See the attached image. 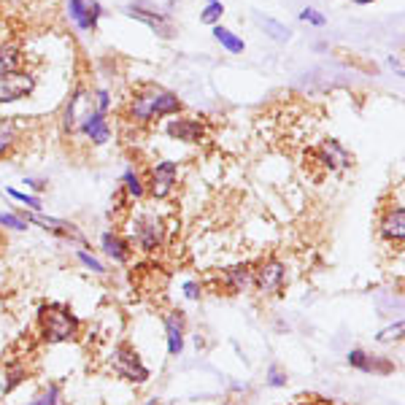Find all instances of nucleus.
I'll return each mask as SVG.
<instances>
[{
    "label": "nucleus",
    "instance_id": "0eeeda50",
    "mask_svg": "<svg viewBox=\"0 0 405 405\" xmlns=\"http://www.w3.org/2000/svg\"><path fill=\"white\" fill-rule=\"evenodd\" d=\"M124 11H127L130 17H135V20L146 22L154 33H160V36H165V38L173 36V24H170V20H168L162 11H157L154 6H149L146 0H135V3H130Z\"/></svg>",
    "mask_w": 405,
    "mask_h": 405
},
{
    "label": "nucleus",
    "instance_id": "1a4fd4ad",
    "mask_svg": "<svg viewBox=\"0 0 405 405\" xmlns=\"http://www.w3.org/2000/svg\"><path fill=\"white\" fill-rule=\"evenodd\" d=\"M254 284L260 286V292H279L284 286V265L279 260H270L263 267L254 270Z\"/></svg>",
    "mask_w": 405,
    "mask_h": 405
},
{
    "label": "nucleus",
    "instance_id": "5701e85b",
    "mask_svg": "<svg viewBox=\"0 0 405 405\" xmlns=\"http://www.w3.org/2000/svg\"><path fill=\"white\" fill-rule=\"evenodd\" d=\"M124 186H127L130 198H141V195H143V186H141L138 176H135L133 170H127V173H124Z\"/></svg>",
    "mask_w": 405,
    "mask_h": 405
},
{
    "label": "nucleus",
    "instance_id": "2eb2a0df",
    "mask_svg": "<svg viewBox=\"0 0 405 405\" xmlns=\"http://www.w3.org/2000/svg\"><path fill=\"white\" fill-rule=\"evenodd\" d=\"M224 279H227V286H230L233 292H241V289H246V286L254 284V267H249V265H235V267H230V270L224 273Z\"/></svg>",
    "mask_w": 405,
    "mask_h": 405
},
{
    "label": "nucleus",
    "instance_id": "b1692460",
    "mask_svg": "<svg viewBox=\"0 0 405 405\" xmlns=\"http://www.w3.org/2000/svg\"><path fill=\"white\" fill-rule=\"evenodd\" d=\"M8 195H11V198H17L20 202H24L27 208H33V211H40V200H38V198H33V195H24V192H20V189H8Z\"/></svg>",
    "mask_w": 405,
    "mask_h": 405
},
{
    "label": "nucleus",
    "instance_id": "c85d7f7f",
    "mask_svg": "<svg viewBox=\"0 0 405 405\" xmlns=\"http://www.w3.org/2000/svg\"><path fill=\"white\" fill-rule=\"evenodd\" d=\"M79 260H81V263H84V265H87L89 270H95V273H103V270H105V267H103V265L98 263L95 257H89L87 251H79Z\"/></svg>",
    "mask_w": 405,
    "mask_h": 405
},
{
    "label": "nucleus",
    "instance_id": "7ed1b4c3",
    "mask_svg": "<svg viewBox=\"0 0 405 405\" xmlns=\"http://www.w3.org/2000/svg\"><path fill=\"white\" fill-rule=\"evenodd\" d=\"M133 241H135V246L143 249V251L160 249L162 241H165V224H162L160 216H152V214L138 216V219L133 222Z\"/></svg>",
    "mask_w": 405,
    "mask_h": 405
},
{
    "label": "nucleus",
    "instance_id": "dca6fc26",
    "mask_svg": "<svg viewBox=\"0 0 405 405\" xmlns=\"http://www.w3.org/2000/svg\"><path fill=\"white\" fill-rule=\"evenodd\" d=\"M348 364L351 367H357V370H364V373H373V370H392V364L389 362H378V360H373L370 354H364L362 348H354V351H348Z\"/></svg>",
    "mask_w": 405,
    "mask_h": 405
},
{
    "label": "nucleus",
    "instance_id": "bb28decb",
    "mask_svg": "<svg viewBox=\"0 0 405 405\" xmlns=\"http://www.w3.org/2000/svg\"><path fill=\"white\" fill-rule=\"evenodd\" d=\"M300 20L311 22V24H316V27H322L324 22H327L322 14H319V11H314V8H303V11H300Z\"/></svg>",
    "mask_w": 405,
    "mask_h": 405
},
{
    "label": "nucleus",
    "instance_id": "aec40b11",
    "mask_svg": "<svg viewBox=\"0 0 405 405\" xmlns=\"http://www.w3.org/2000/svg\"><path fill=\"white\" fill-rule=\"evenodd\" d=\"M30 222L40 224L43 230H52V233H57V235H73L76 230L71 227L68 222H60V219H46V216H30Z\"/></svg>",
    "mask_w": 405,
    "mask_h": 405
},
{
    "label": "nucleus",
    "instance_id": "f3484780",
    "mask_svg": "<svg viewBox=\"0 0 405 405\" xmlns=\"http://www.w3.org/2000/svg\"><path fill=\"white\" fill-rule=\"evenodd\" d=\"M103 249H105V254L114 257L117 263H127V260H130V243L122 241L119 235L105 233V235H103Z\"/></svg>",
    "mask_w": 405,
    "mask_h": 405
},
{
    "label": "nucleus",
    "instance_id": "7c9ffc66",
    "mask_svg": "<svg viewBox=\"0 0 405 405\" xmlns=\"http://www.w3.org/2000/svg\"><path fill=\"white\" fill-rule=\"evenodd\" d=\"M284 384H286V378L273 367V370H270V386H284Z\"/></svg>",
    "mask_w": 405,
    "mask_h": 405
},
{
    "label": "nucleus",
    "instance_id": "6e6552de",
    "mask_svg": "<svg viewBox=\"0 0 405 405\" xmlns=\"http://www.w3.org/2000/svg\"><path fill=\"white\" fill-rule=\"evenodd\" d=\"M68 11L81 30H95L103 14L98 0H68Z\"/></svg>",
    "mask_w": 405,
    "mask_h": 405
},
{
    "label": "nucleus",
    "instance_id": "9d476101",
    "mask_svg": "<svg viewBox=\"0 0 405 405\" xmlns=\"http://www.w3.org/2000/svg\"><path fill=\"white\" fill-rule=\"evenodd\" d=\"M381 235H384L386 241H392V243H403V238H405V211H403V205L389 208V211L384 214V219H381Z\"/></svg>",
    "mask_w": 405,
    "mask_h": 405
},
{
    "label": "nucleus",
    "instance_id": "20e7f679",
    "mask_svg": "<svg viewBox=\"0 0 405 405\" xmlns=\"http://www.w3.org/2000/svg\"><path fill=\"white\" fill-rule=\"evenodd\" d=\"M114 370L119 373L122 378H127V381H135V384H143V381H149V370L143 367L141 357H138V351H135L133 346H127V344L117 346V351H114Z\"/></svg>",
    "mask_w": 405,
    "mask_h": 405
},
{
    "label": "nucleus",
    "instance_id": "cd10ccee",
    "mask_svg": "<svg viewBox=\"0 0 405 405\" xmlns=\"http://www.w3.org/2000/svg\"><path fill=\"white\" fill-rule=\"evenodd\" d=\"M0 224L3 227H11V230H24L27 224L22 222L20 216H14V214H0Z\"/></svg>",
    "mask_w": 405,
    "mask_h": 405
},
{
    "label": "nucleus",
    "instance_id": "4468645a",
    "mask_svg": "<svg viewBox=\"0 0 405 405\" xmlns=\"http://www.w3.org/2000/svg\"><path fill=\"white\" fill-rule=\"evenodd\" d=\"M316 154H319V160H322L330 170L346 168V165H348V154H346V149L338 141H324L322 146L316 149Z\"/></svg>",
    "mask_w": 405,
    "mask_h": 405
},
{
    "label": "nucleus",
    "instance_id": "f03ea898",
    "mask_svg": "<svg viewBox=\"0 0 405 405\" xmlns=\"http://www.w3.org/2000/svg\"><path fill=\"white\" fill-rule=\"evenodd\" d=\"M38 327H40L43 341H49V344H62V341H71V338L76 335L79 322H76V316H73L65 305L49 303L38 311Z\"/></svg>",
    "mask_w": 405,
    "mask_h": 405
},
{
    "label": "nucleus",
    "instance_id": "393cba45",
    "mask_svg": "<svg viewBox=\"0 0 405 405\" xmlns=\"http://www.w3.org/2000/svg\"><path fill=\"white\" fill-rule=\"evenodd\" d=\"M17 138V133L11 130V127H6V124H0V154H6V149L14 143Z\"/></svg>",
    "mask_w": 405,
    "mask_h": 405
},
{
    "label": "nucleus",
    "instance_id": "4be33fe9",
    "mask_svg": "<svg viewBox=\"0 0 405 405\" xmlns=\"http://www.w3.org/2000/svg\"><path fill=\"white\" fill-rule=\"evenodd\" d=\"M222 14H224L222 3H219V0H208V6L202 8V14H200V22L202 24H216V22L222 20Z\"/></svg>",
    "mask_w": 405,
    "mask_h": 405
},
{
    "label": "nucleus",
    "instance_id": "a878e982",
    "mask_svg": "<svg viewBox=\"0 0 405 405\" xmlns=\"http://www.w3.org/2000/svg\"><path fill=\"white\" fill-rule=\"evenodd\" d=\"M57 397H60V389H57V386H52L49 392H43L38 400H36V403H30V405H54L57 403Z\"/></svg>",
    "mask_w": 405,
    "mask_h": 405
},
{
    "label": "nucleus",
    "instance_id": "423d86ee",
    "mask_svg": "<svg viewBox=\"0 0 405 405\" xmlns=\"http://www.w3.org/2000/svg\"><path fill=\"white\" fill-rule=\"evenodd\" d=\"M36 79L30 73H22V71H11V73H3L0 76V103H14L22 101L33 92Z\"/></svg>",
    "mask_w": 405,
    "mask_h": 405
},
{
    "label": "nucleus",
    "instance_id": "ddd939ff",
    "mask_svg": "<svg viewBox=\"0 0 405 405\" xmlns=\"http://www.w3.org/2000/svg\"><path fill=\"white\" fill-rule=\"evenodd\" d=\"M79 127L95 143H105V141H108V124H105V114H103V111H98V108H95L92 114H87Z\"/></svg>",
    "mask_w": 405,
    "mask_h": 405
},
{
    "label": "nucleus",
    "instance_id": "f8f14e48",
    "mask_svg": "<svg viewBox=\"0 0 405 405\" xmlns=\"http://www.w3.org/2000/svg\"><path fill=\"white\" fill-rule=\"evenodd\" d=\"M168 135L176 141H200L202 127L198 119H173L168 124Z\"/></svg>",
    "mask_w": 405,
    "mask_h": 405
},
{
    "label": "nucleus",
    "instance_id": "39448f33",
    "mask_svg": "<svg viewBox=\"0 0 405 405\" xmlns=\"http://www.w3.org/2000/svg\"><path fill=\"white\" fill-rule=\"evenodd\" d=\"M179 182V165L170 160H162L152 168V176H149V195L154 200H165L173 186Z\"/></svg>",
    "mask_w": 405,
    "mask_h": 405
},
{
    "label": "nucleus",
    "instance_id": "a211bd4d",
    "mask_svg": "<svg viewBox=\"0 0 405 405\" xmlns=\"http://www.w3.org/2000/svg\"><path fill=\"white\" fill-rule=\"evenodd\" d=\"M214 38L219 40L227 52H233V54H241L243 49H246V43H243L235 33H230L227 27H222V24H216V27H214Z\"/></svg>",
    "mask_w": 405,
    "mask_h": 405
},
{
    "label": "nucleus",
    "instance_id": "c756f323",
    "mask_svg": "<svg viewBox=\"0 0 405 405\" xmlns=\"http://www.w3.org/2000/svg\"><path fill=\"white\" fill-rule=\"evenodd\" d=\"M184 295H186L189 300H198V297H200V292H198V284H186V286H184Z\"/></svg>",
    "mask_w": 405,
    "mask_h": 405
},
{
    "label": "nucleus",
    "instance_id": "6ab92c4d",
    "mask_svg": "<svg viewBox=\"0 0 405 405\" xmlns=\"http://www.w3.org/2000/svg\"><path fill=\"white\" fill-rule=\"evenodd\" d=\"M22 62V52L17 46H0V76L3 73H11V71H20Z\"/></svg>",
    "mask_w": 405,
    "mask_h": 405
},
{
    "label": "nucleus",
    "instance_id": "9b49d317",
    "mask_svg": "<svg viewBox=\"0 0 405 405\" xmlns=\"http://www.w3.org/2000/svg\"><path fill=\"white\" fill-rule=\"evenodd\" d=\"M165 332H168V351L173 357H179L184 348V319L182 314H168L165 316Z\"/></svg>",
    "mask_w": 405,
    "mask_h": 405
},
{
    "label": "nucleus",
    "instance_id": "f257e3e1",
    "mask_svg": "<svg viewBox=\"0 0 405 405\" xmlns=\"http://www.w3.org/2000/svg\"><path fill=\"white\" fill-rule=\"evenodd\" d=\"M179 111H182V101L157 84L143 87L130 103V119L135 122H152L168 117V114H179Z\"/></svg>",
    "mask_w": 405,
    "mask_h": 405
},
{
    "label": "nucleus",
    "instance_id": "412c9836",
    "mask_svg": "<svg viewBox=\"0 0 405 405\" xmlns=\"http://www.w3.org/2000/svg\"><path fill=\"white\" fill-rule=\"evenodd\" d=\"M263 24H265V33H267V36H270L273 40H279V43H286V40H289V30L284 27L281 22H276V20H270V17H265Z\"/></svg>",
    "mask_w": 405,
    "mask_h": 405
}]
</instances>
